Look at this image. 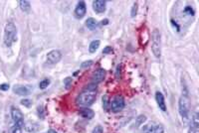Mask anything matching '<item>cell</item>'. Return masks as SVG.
I'll return each instance as SVG.
<instances>
[{
    "mask_svg": "<svg viewBox=\"0 0 199 133\" xmlns=\"http://www.w3.org/2000/svg\"><path fill=\"white\" fill-rule=\"evenodd\" d=\"M19 6L21 8V10L25 13H29L31 10V4L29 1H27V0H20Z\"/></svg>",
    "mask_w": 199,
    "mask_h": 133,
    "instance_id": "9a60e30c",
    "label": "cell"
},
{
    "mask_svg": "<svg viewBox=\"0 0 199 133\" xmlns=\"http://www.w3.org/2000/svg\"><path fill=\"white\" fill-rule=\"evenodd\" d=\"M37 112H38V115L39 117L41 118H44V109H43V106H38V109H37Z\"/></svg>",
    "mask_w": 199,
    "mask_h": 133,
    "instance_id": "f1b7e54d",
    "label": "cell"
},
{
    "mask_svg": "<svg viewBox=\"0 0 199 133\" xmlns=\"http://www.w3.org/2000/svg\"><path fill=\"white\" fill-rule=\"evenodd\" d=\"M32 103H33L32 100L28 99H24L21 100V104L24 105V106H26V107H30V106L32 105Z\"/></svg>",
    "mask_w": 199,
    "mask_h": 133,
    "instance_id": "d4e9b609",
    "label": "cell"
},
{
    "mask_svg": "<svg viewBox=\"0 0 199 133\" xmlns=\"http://www.w3.org/2000/svg\"><path fill=\"white\" fill-rule=\"evenodd\" d=\"M138 9H139L138 3L135 2L134 5H132V7H131V18H134V17L136 16V14H138Z\"/></svg>",
    "mask_w": 199,
    "mask_h": 133,
    "instance_id": "44dd1931",
    "label": "cell"
},
{
    "mask_svg": "<svg viewBox=\"0 0 199 133\" xmlns=\"http://www.w3.org/2000/svg\"><path fill=\"white\" fill-rule=\"evenodd\" d=\"M153 133H164V128L160 124H157V125H154L153 127Z\"/></svg>",
    "mask_w": 199,
    "mask_h": 133,
    "instance_id": "7402d4cb",
    "label": "cell"
},
{
    "mask_svg": "<svg viewBox=\"0 0 199 133\" xmlns=\"http://www.w3.org/2000/svg\"><path fill=\"white\" fill-rule=\"evenodd\" d=\"M80 115L86 119H92L95 116V112H94V110L86 107V108H82L80 110Z\"/></svg>",
    "mask_w": 199,
    "mask_h": 133,
    "instance_id": "5bb4252c",
    "label": "cell"
},
{
    "mask_svg": "<svg viewBox=\"0 0 199 133\" xmlns=\"http://www.w3.org/2000/svg\"><path fill=\"white\" fill-rule=\"evenodd\" d=\"M125 105H126V101L123 96L121 95H117L114 96V99H112L110 103V108L114 112H119L125 108Z\"/></svg>",
    "mask_w": 199,
    "mask_h": 133,
    "instance_id": "5b68a950",
    "label": "cell"
},
{
    "mask_svg": "<svg viewBox=\"0 0 199 133\" xmlns=\"http://www.w3.org/2000/svg\"><path fill=\"white\" fill-rule=\"evenodd\" d=\"M155 100H156V103L158 105L159 109H161L162 111H166V104H165L164 96H163V95L161 94L160 91H156Z\"/></svg>",
    "mask_w": 199,
    "mask_h": 133,
    "instance_id": "7c38bea8",
    "label": "cell"
},
{
    "mask_svg": "<svg viewBox=\"0 0 199 133\" xmlns=\"http://www.w3.org/2000/svg\"><path fill=\"white\" fill-rule=\"evenodd\" d=\"M93 65V61H86V62H84V63H82L81 65V68L83 69H85V68H89V66H91Z\"/></svg>",
    "mask_w": 199,
    "mask_h": 133,
    "instance_id": "4316f807",
    "label": "cell"
},
{
    "mask_svg": "<svg viewBox=\"0 0 199 133\" xmlns=\"http://www.w3.org/2000/svg\"><path fill=\"white\" fill-rule=\"evenodd\" d=\"M72 82H73V79H72V78H70V77L66 78L64 79V85H65V87H66L67 90H69V88H70L71 85H72Z\"/></svg>",
    "mask_w": 199,
    "mask_h": 133,
    "instance_id": "cb8c5ba5",
    "label": "cell"
},
{
    "mask_svg": "<svg viewBox=\"0 0 199 133\" xmlns=\"http://www.w3.org/2000/svg\"><path fill=\"white\" fill-rule=\"evenodd\" d=\"M145 120H147V116H145V115H143V114L139 115V116L136 117V119H135V126L136 127L140 126L141 124H143L145 122Z\"/></svg>",
    "mask_w": 199,
    "mask_h": 133,
    "instance_id": "ac0fdd59",
    "label": "cell"
},
{
    "mask_svg": "<svg viewBox=\"0 0 199 133\" xmlns=\"http://www.w3.org/2000/svg\"><path fill=\"white\" fill-rule=\"evenodd\" d=\"M46 133H47V132H46Z\"/></svg>",
    "mask_w": 199,
    "mask_h": 133,
    "instance_id": "d590c367",
    "label": "cell"
},
{
    "mask_svg": "<svg viewBox=\"0 0 199 133\" xmlns=\"http://www.w3.org/2000/svg\"><path fill=\"white\" fill-rule=\"evenodd\" d=\"M109 24V19H105L102 21V25H108Z\"/></svg>",
    "mask_w": 199,
    "mask_h": 133,
    "instance_id": "836d02e7",
    "label": "cell"
},
{
    "mask_svg": "<svg viewBox=\"0 0 199 133\" xmlns=\"http://www.w3.org/2000/svg\"><path fill=\"white\" fill-rule=\"evenodd\" d=\"M184 12L185 13H187L188 15H191V16H193L194 15V10H193V8L191 7V6H186L184 8Z\"/></svg>",
    "mask_w": 199,
    "mask_h": 133,
    "instance_id": "484cf974",
    "label": "cell"
},
{
    "mask_svg": "<svg viewBox=\"0 0 199 133\" xmlns=\"http://www.w3.org/2000/svg\"><path fill=\"white\" fill-rule=\"evenodd\" d=\"M86 26L88 27V29H90V30H95L96 28H98V26H99V23L97 22L96 19L94 18H89V19H87L86 21Z\"/></svg>",
    "mask_w": 199,
    "mask_h": 133,
    "instance_id": "2e32d148",
    "label": "cell"
},
{
    "mask_svg": "<svg viewBox=\"0 0 199 133\" xmlns=\"http://www.w3.org/2000/svg\"><path fill=\"white\" fill-rule=\"evenodd\" d=\"M87 12V6L85 1H79L76 8H75L74 11V15L77 19H82L84 16L86 15Z\"/></svg>",
    "mask_w": 199,
    "mask_h": 133,
    "instance_id": "52a82bcc",
    "label": "cell"
},
{
    "mask_svg": "<svg viewBox=\"0 0 199 133\" xmlns=\"http://www.w3.org/2000/svg\"><path fill=\"white\" fill-rule=\"evenodd\" d=\"M47 133H58V132H56L55 130H53V129H50V130H48Z\"/></svg>",
    "mask_w": 199,
    "mask_h": 133,
    "instance_id": "e575fe53",
    "label": "cell"
},
{
    "mask_svg": "<svg viewBox=\"0 0 199 133\" xmlns=\"http://www.w3.org/2000/svg\"><path fill=\"white\" fill-rule=\"evenodd\" d=\"M9 133H22V127L18 125H14L10 128Z\"/></svg>",
    "mask_w": 199,
    "mask_h": 133,
    "instance_id": "603a6c76",
    "label": "cell"
},
{
    "mask_svg": "<svg viewBox=\"0 0 199 133\" xmlns=\"http://www.w3.org/2000/svg\"><path fill=\"white\" fill-rule=\"evenodd\" d=\"M13 91L18 95H30V91L25 86H15L13 87Z\"/></svg>",
    "mask_w": 199,
    "mask_h": 133,
    "instance_id": "4fadbf2b",
    "label": "cell"
},
{
    "mask_svg": "<svg viewBox=\"0 0 199 133\" xmlns=\"http://www.w3.org/2000/svg\"><path fill=\"white\" fill-rule=\"evenodd\" d=\"M110 99H109V95H104L103 96V107L104 109L106 110H108L109 108V106H110Z\"/></svg>",
    "mask_w": 199,
    "mask_h": 133,
    "instance_id": "d6986e66",
    "label": "cell"
},
{
    "mask_svg": "<svg viewBox=\"0 0 199 133\" xmlns=\"http://www.w3.org/2000/svg\"><path fill=\"white\" fill-rule=\"evenodd\" d=\"M92 133H104V128L101 125H98L94 128V130H93Z\"/></svg>",
    "mask_w": 199,
    "mask_h": 133,
    "instance_id": "83f0119b",
    "label": "cell"
},
{
    "mask_svg": "<svg viewBox=\"0 0 199 133\" xmlns=\"http://www.w3.org/2000/svg\"><path fill=\"white\" fill-rule=\"evenodd\" d=\"M153 127H154V125H149V126H147L145 129L143 131V133H153Z\"/></svg>",
    "mask_w": 199,
    "mask_h": 133,
    "instance_id": "4dcf8cb0",
    "label": "cell"
},
{
    "mask_svg": "<svg viewBox=\"0 0 199 133\" xmlns=\"http://www.w3.org/2000/svg\"><path fill=\"white\" fill-rule=\"evenodd\" d=\"M62 59V53L59 50H52L47 54V61L50 64H57Z\"/></svg>",
    "mask_w": 199,
    "mask_h": 133,
    "instance_id": "ba28073f",
    "label": "cell"
},
{
    "mask_svg": "<svg viewBox=\"0 0 199 133\" xmlns=\"http://www.w3.org/2000/svg\"><path fill=\"white\" fill-rule=\"evenodd\" d=\"M188 133H199V114L197 112H195L193 115Z\"/></svg>",
    "mask_w": 199,
    "mask_h": 133,
    "instance_id": "30bf717a",
    "label": "cell"
},
{
    "mask_svg": "<svg viewBox=\"0 0 199 133\" xmlns=\"http://www.w3.org/2000/svg\"><path fill=\"white\" fill-rule=\"evenodd\" d=\"M106 76V71L104 69H99L97 70L96 72L93 74V77H92V83L94 85H98V83H102L104 81Z\"/></svg>",
    "mask_w": 199,
    "mask_h": 133,
    "instance_id": "9c48e42d",
    "label": "cell"
},
{
    "mask_svg": "<svg viewBox=\"0 0 199 133\" xmlns=\"http://www.w3.org/2000/svg\"><path fill=\"white\" fill-rule=\"evenodd\" d=\"M50 85V79H43L42 82H40L39 83V88H41V90H45L46 87H48V86Z\"/></svg>",
    "mask_w": 199,
    "mask_h": 133,
    "instance_id": "ffe728a7",
    "label": "cell"
},
{
    "mask_svg": "<svg viewBox=\"0 0 199 133\" xmlns=\"http://www.w3.org/2000/svg\"><path fill=\"white\" fill-rule=\"evenodd\" d=\"M151 51L156 58L161 56V38L160 32L157 29H154L151 33Z\"/></svg>",
    "mask_w": 199,
    "mask_h": 133,
    "instance_id": "277c9868",
    "label": "cell"
},
{
    "mask_svg": "<svg viewBox=\"0 0 199 133\" xmlns=\"http://www.w3.org/2000/svg\"><path fill=\"white\" fill-rule=\"evenodd\" d=\"M10 86L8 85V83H1L0 85V91H6L9 90Z\"/></svg>",
    "mask_w": 199,
    "mask_h": 133,
    "instance_id": "f546056e",
    "label": "cell"
},
{
    "mask_svg": "<svg viewBox=\"0 0 199 133\" xmlns=\"http://www.w3.org/2000/svg\"><path fill=\"white\" fill-rule=\"evenodd\" d=\"M10 112H11V117L13 119V121H14L15 125L23 127V125H24V115H23V113H22L21 110L19 108L15 107V106H12Z\"/></svg>",
    "mask_w": 199,
    "mask_h": 133,
    "instance_id": "8992f818",
    "label": "cell"
},
{
    "mask_svg": "<svg viewBox=\"0 0 199 133\" xmlns=\"http://www.w3.org/2000/svg\"><path fill=\"white\" fill-rule=\"evenodd\" d=\"M112 52H113V48L110 46H107L103 50V54H110V53H112Z\"/></svg>",
    "mask_w": 199,
    "mask_h": 133,
    "instance_id": "1f68e13d",
    "label": "cell"
},
{
    "mask_svg": "<svg viewBox=\"0 0 199 133\" xmlns=\"http://www.w3.org/2000/svg\"><path fill=\"white\" fill-rule=\"evenodd\" d=\"M3 41L7 47H11L12 44H14L17 41V28L12 22H8L5 25Z\"/></svg>",
    "mask_w": 199,
    "mask_h": 133,
    "instance_id": "7a4b0ae2",
    "label": "cell"
},
{
    "mask_svg": "<svg viewBox=\"0 0 199 133\" xmlns=\"http://www.w3.org/2000/svg\"><path fill=\"white\" fill-rule=\"evenodd\" d=\"M97 99V85H89L81 94H80L76 99V103L80 106H88L92 105L95 103Z\"/></svg>",
    "mask_w": 199,
    "mask_h": 133,
    "instance_id": "6da1fadb",
    "label": "cell"
},
{
    "mask_svg": "<svg viewBox=\"0 0 199 133\" xmlns=\"http://www.w3.org/2000/svg\"><path fill=\"white\" fill-rule=\"evenodd\" d=\"M178 111L184 120H187L190 112V103L187 95H182L178 100Z\"/></svg>",
    "mask_w": 199,
    "mask_h": 133,
    "instance_id": "3957f363",
    "label": "cell"
},
{
    "mask_svg": "<svg viewBox=\"0 0 199 133\" xmlns=\"http://www.w3.org/2000/svg\"><path fill=\"white\" fill-rule=\"evenodd\" d=\"M171 24H172V26H173V27H174V28H176V31H177V32H179L180 28H179L178 24H177V23H175V22H174L173 20H171Z\"/></svg>",
    "mask_w": 199,
    "mask_h": 133,
    "instance_id": "d6a6232c",
    "label": "cell"
},
{
    "mask_svg": "<svg viewBox=\"0 0 199 133\" xmlns=\"http://www.w3.org/2000/svg\"><path fill=\"white\" fill-rule=\"evenodd\" d=\"M106 5H107V2L103 1V0H96V1L93 2V9L96 13H104L106 11Z\"/></svg>",
    "mask_w": 199,
    "mask_h": 133,
    "instance_id": "8fae6325",
    "label": "cell"
},
{
    "mask_svg": "<svg viewBox=\"0 0 199 133\" xmlns=\"http://www.w3.org/2000/svg\"><path fill=\"white\" fill-rule=\"evenodd\" d=\"M100 45H101L100 40H94V41H92L89 46V52L91 54H94V53H96V51L99 49Z\"/></svg>",
    "mask_w": 199,
    "mask_h": 133,
    "instance_id": "e0dca14e",
    "label": "cell"
}]
</instances>
